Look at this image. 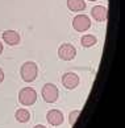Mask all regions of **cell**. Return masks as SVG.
I'll use <instances>...</instances> for the list:
<instances>
[{
  "instance_id": "obj_14",
  "label": "cell",
  "mask_w": 125,
  "mask_h": 128,
  "mask_svg": "<svg viewBox=\"0 0 125 128\" xmlns=\"http://www.w3.org/2000/svg\"><path fill=\"white\" fill-rule=\"evenodd\" d=\"M3 80H4V73H3V70L0 69V83H1Z\"/></svg>"
},
{
  "instance_id": "obj_4",
  "label": "cell",
  "mask_w": 125,
  "mask_h": 128,
  "mask_svg": "<svg viewBox=\"0 0 125 128\" xmlns=\"http://www.w3.org/2000/svg\"><path fill=\"white\" fill-rule=\"evenodd\" d=\"M76 56V49L71 44H63L58 49V57L63 61H71Z\"/></svg>"
},
{
  "instance_id": "obj_16",
  "label": "cell",
  "mask_w": 125,
  "mask_h": 128,
  "mask_svg": "<svg viewBox=\"0 0 125 128\" xmlns=\"http://www.w3.org/2000/svg\"><path fill=\"white\" fill-rule=\"evenodd\" d=\"M1 52H3V44H1V41H0V54H1Z\"/></svg>"
},
{
  "instance_id": "obj_12",
  "label": "cell",
  "mask_w": 125,
  "mask_h": 128,
  "mask_svg": "<svg viewBox=\"0 0 125 128\" xmlns=\"http://www.w3.org/2000/svg\"><path fill=\"white\" fill-rule=\"evenodd\" d=\"M80 42H82V45H83L84 48H90V46H94L98 41H96V37H95V36H92V34H86V36L82 37Z\"/></svg>"
},
{
  "instance_id": "obj_9",
  "label": "cell",
  "mask_w": 125,
  "mask_h": 128,
  "mask_svg": "<svg viewBox=\"0 0 125 128\" xmlns=\"http://www.w3.org/2000/svg\"><path fill=\"white\" fill-rule=\"evenodd\" d=\"M3 40L8 45L13 46V45H17L20 42V34L15 30H5L3 33Z\"/></svg>"
},
{
  "instance_id": "obj_3",
  "label": "cell",
  "mask_w": 125,
  "mask_h": 128,
  "mask_svg": "<svg viewBox=\"0 0 125 128\" xmlns=\"http://www.w3.org/2000/svg\"><path fill=\"white\" fill-rule=\"evenodd\" d=\"M58 88L53 83H46L42 87V98L46 103H54L58 99Z\"/></svg>"
},
{
  "instance_id": "obj_7",
  "label": "cell",
  "mask_w": 125,
  "mask_h": 128,
  "mask_svg": "<svg viewBox=\"0 0 125 128\" xmlns=\"http://www.w3.org/2000/svg\"><path fill=\"white\" fill-rule=\"evenodd\" d=\"M46 119L51 126H61L63 123V114L59 110H50L46 115Z\"/></svg>"
},
{
  "instance_id": "obj_8",
  "label": "cell",
  "mask_w": 125,
  "mask_h": 128,
  "mask_svg": "<svg viewBox=\"0 0 125 128\" xmlns=\"http://www.w3.org/2000/svg\"><path fill=\"white\" fill-rule=\"evenodd\" d=\"M91 15H92V17L96 21H105L108 17V11H107V8L103 7V6H96V7L92 8Z\"/></svg>"
},
{
  "instance_id": "obj_2",
  "label": "cell",
  "mask_w": 125,
  "mask_h": 128,
  "mask_svg": "<svg viewBox=\"0 0 125 128\" xmlns=\"http://www.w3.org/2000/svg\"><path fill=\"white\" fill-rule=\"evenodd\" d=\"M37 100V92L32 87H24L18 92V102L22 106H32Z\"/></svg>"
},
{
  "instance_id": "obj_6",
  "label": "cell",
  "mask_w": 125,
  "mask_h": 128,
  "mask_svg": "<svg viewBox=\"0 0 125 128\" xmlns=\"http://www.w3.org/2000/svg\"><path fill=\"white\" fill-rule=\"evenodd\" d=\"M62 84L69 88V90H73L79 84V77L78 74L75 73H66L63 77H62Z\"/></svg>"
},
{
  "instance_id": "obj_1",
  "label": "cell",
  "mask_w": 125,
  "mask_h": 128,
  "mask_svg": "<svg viewBox=\"0 0 125 128\" xmlns=\"http://www.w3.org/2000/svg\"><path fill=\"white\" fill-rule=\"evenodd\" d=\"M37 74H38L37 65L32 61H28L21 66V78L25 82H33L37 78Z\"/></svg>"
},
{
  "instance_id": "obj_11",
  "label": "cell",
  "mask_w": 125,
  "mask_h": 128,
  "mask_svg": "<svg viewBox=\"0 0 125 128\" xmlns=\"http://www.w3.org/2000/svg\"><path fill=\"white\" fill-rule=\"evenodd\" d=\"M15 116H16V120L20 122V123H26V122H29V119H30V114H29L28 110H25V108L17 110L16 114H15Z\"/></svg>"
},
{
  "instance_id": "obj_15",
  "label": "cell",
  "mask_w": 125,
  "mask_h": 128,
  "mask_svg": "<svg viewBox=\"0 0 125 128\" xmlns=\"http://www.w3.org/2000/svg\"><path fill=\"white\" fill-rule=\"evenodd\" d=\"M34 128H46L45 126H41V124H38V126H36Z\"/></svg>"
},
{
  "instance_id": "obj_17",
  "label": "cell",
  "mask_w": 125,
  "mask_h": 128,
  "mask_svg": "<svg viewBox=\"0 0 125 128\" xmlns=\"http://www.w3.org/2000/svg\"><path fill=\"white\" fill-rule=\"evenodd\" d=\"M90 2H96V0H90Z\"/></svg>"
},
{
  "instance_id": "obj_13",
  "label": "cell",
  "mask_w": 125,
  "mask_h": 128,
  "mask_svg": "<svg viewBox=\"0 0 125 128\" xmlns=\"http://www.w3.org/2000/svg\"><path fill=\"white\" fill-rule=\"evenodd\" d=\"M79 115H80V111H79V110H76V111H73V112L70 114V116H69V123H70L71 126H74V124H75V122L78 120Z\"/></svg>"
},
{
  "instance_id": "obj_5",
  "label": "cell",
  "mask_w": 125,
  "mask_h": 128,
  "mask_svg": "<svg viewBox=\"0 0 125 128\" xmlns=\"http://www.w3.org/2000/svg\"><path fill=\"white\" fill-rule=\"evenodd\" d=\"M73 26L76 32H86L91 26V20L86 15H78L73 21Z\"/></svg>"
},
{
  "instance_id": "obj_10",
  "label": "cell",
  "mask_w": 125,
  "mask_h": 128,
  "mask_svg": "<svg viewBox=\"0 0 125 128\" xmlns=\"http://www.w3.org/2000/svg\"><path fill=\"white\" fill-rule=\"evenodd\" d=\"M67 7L70 11L80 12L86 9V2L84 0H67Z\"/></svg>"
}]
</instances>
